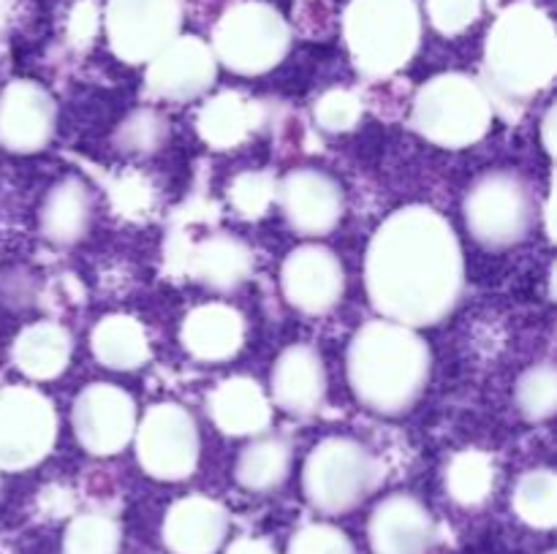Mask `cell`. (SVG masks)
Instances as JSON below:
<instances>
[{
	"label": "cell",
	"instance_id": "6da1fadb",
	"mask_svg": "<svg viewBox=\"0 0 557 554\" xmlns=\"http://www.w3.org/2000/svg\"><path fill=\"white\" fill-rule=\"evenodd\" d=\"M364 286L381 318L411 329L444 320L466 286L451 223L422 204L392 212L368 244Z\"/></svg>",
	"mask_w": 557,
	"mask_h": 554
},
{
	"label": "cell",
	"instance_id": "7a4b0ae2",
	"mask_svg": "<svg viewBox=\"0 0 557 554\" xmlns=\"http://www.w3.org/2000/svg\"><path fill=\"white\" fill-rule=\"evenodd\" d=\"M428 342L411 326L370 320L348 345V383L354 394L381 416L411 411L430 378Z\"/></svg>",
	"mask_w": 557,
	"mask_h": 554
},
{
	"label": "cell",
	"instance_id": "3957f363",
	"mask_svg": "<svg viewBox=\"0 0 557 554\" xmlns=\"http://www.w3.org/2000/svg\"><path fill=\"white\" fill-rule=\"evenodd\" d=\"M557 74L555 25L542 9L517 3L498 16L484 47V90L493 106L528 103Z\"/></svg>",
	"mask_w": 557,
	"mask_h": 554
},
{
	"label": "cell",
	"instance_id": "277c9868",
	"mask_svg": "<svg viewBox=\"0 0 557 554\" xmlns=\"http://www.w3.org/2000/svg\"><path fill=\"white\" fill-rule=\"evenodd\" d=\"M343 33L357 68L379 79L411 63L422 38V16L413 0H351Z\"/></svg>",
	"mask_w": 557,
	"mask_h": 554
},
{
	"label": "cell",
	"instance_id": "5b68a950",
	"mask_svg": "<svg viewBox=\"0 0 557 554\" xmlns=\"http://www.w3.org/2000/svg\"><path fill=\"white\" fill-rule=\"evenodd\" d=\"M411 125L419 136L446 150L484 139L493 125V101L484 85L466 74H441L413 98Z\"/></svg>",
	"mask_w": 557,
	"mask_h": 554
},
{
	"label": "cell",
	"instance_id": "8992f818",
	"mask_svg": "<svg viewBox=\"0 0 557 554\" xmlns=\"http://www.w3.org/2000/svg\"><path fill=\"white\" fill-rule=\"evenodd\" d=\"M218 63L243 76H259L281 65L292 47V30L281 11L261 0L232 5L212 33Z\"/></svg>",
	"mask_w": 557,
	"mask_h": 554
},
{
	"label": "cell",
	"instance_id": "52a82bcc",
	"mask_svg": "<svg viewBox=\"0 0 557 554\" xmlns=\"http://www.w3.org/2000/svg\"><path fill=\"white\" fill-rule=\"evenodd\" d=\"M384 478L379 456L354 438H326L305 459V492L324 511H348L362 503Z\"/></svg>",
	"mask_w": 557,
	"mask_h": 554
},
{
	"label": "cell",
	"instance_id": "ba28073f",
	"mask_svg": "<svg viewBox=\"0 0 557 554\" xmlns=\"http://www.w3.org/2000/svg\"><path fill=\"white\" fill-rule=\"evenodd\" d=\"M466 223L484 248H511L522 242L536 221V204L525 179L515 172H490L466 196Z\"/></svg>",
	"mask_w": 557,
	"mask_h": 554
},
{
	"label": "cell",
	"instance_id": "9c48e42d",
	"mask_svg": "<svg viewBox=\"0 0 557 554\" xmlns=\"http://www.w3.org/2000/svg\"><path fill=\"white\" fill-rule=\"evenodd\" d=\"M58 440L54 405L30 386L0 389V470H27Z\"/></svg>",
	"mask_w": 557,
	"mask_h": 554
},
{
	"label": "cell",
	"instance_id": "30bf717a",
	"mask_svg": "<svg viewBox=\"0 0 557 554\" xmlns=\"http://www.w3.org/2000/svg\"><path fill=\"white\" fill-rule=\"evenodd\" d=\"M136 456L145 473L161 481L188 478L199 465V427L196 418L177 402L150 407L134 432Z\"/></svg>",
	"mask_w": 557,
	"mask_h": 554
},
{
	"label": "cell",
	"instance_id": "8fae6325",
	"mask_svg": "<svg viewBox=\"0 0 557 554\" xmlns=\"http://www.w3.org/2000/svg\"><path fill=\"white\" fill-rule=\"evenodd\" d=\"M183 27L180 0H109L107 38L112 52L131 65L150 63Z\"/></svg>",
	"mask_w": 557,
	"mask_h": 554
},
{
	"label": "cell",
	"instance_id": "7c38bea8",
	"mask_svg": "<svg viewBox=\"0 0 557 554\" xmlns=\"http://www.w3.org/2000/svg\"><path fill=\"white\" fill-rule=\"evenodd\" d=\"M136 402L114 383H90L79 391L71 411L74 435L87 454L112 456L134 440Z\"/></svg>",
	"mask_w": 557,
	"mask_h": 554
},
{
	"label": "cell",
	"instance_id": "4fadbf2b",
	"mask_svg": "<svg viewBox=\"0 0 557 554\" xmlns=\"http://www.w3.org/2000/svg\"><path fill=\"white\" fill-rule=\"evenodd\" d=\"M283 297L308 315H324L346 291V269L324 244H302L286 255L281 269Z\"/></svg>",
	"mask_w": 557,
	"mask_h": 554
},
{
	"label": "cell",
	"instance_id": "5bb4252c",
	"mask_svg": "<svg viewBox=\"0 0 557 554\" xmlns=\"http://www.w3.org/2000/svg\"><path fill=\"white\" fill-rule=\"evenodd\" d=\"M218 74L215 52L196 36H177L147 63V90L166 101L205 96Z\"/></svg>",
	"mask_w": 557,
	"mask_h": 554
},
{
	"label": "cell",
	"instance_id": "9a60e30c",
	"mask_svg": "<svg viewBox=\"0 0 557 554\" xmlns=\"http://www.w3.org/2000/svg\"><path fill=\"white\" fill-rule=\"evenodd\" d=\"M288 226L305 237L330 234L343 217V188L319 168H297L277 182V199Z\"/></svg>",
	"mask_w": 557,
	"mask_h": 554
},
{
	"label": "cell",
	"instance_id": "2e32d148",
	"mask_svg": "<svg viewBox=\"0 0 557 554\" xmlns=\"http://www.w3.org/2000/svg\"><path fill=\"white\" fill-rule=\"evenodd\" d=\"M58 125L52 96L36 81H11L0 92V147L9 152H38L49 144Z\"/></svg>",
	"mask_w": 557,
	"mask_h": 554
},
{
	"label": "cell",
	"instance_id": "e0dca14e",
	"mask_svg": "<svg viewBox=\"0 0 557 554\" xmlns=\"http://www.w3.org/2000/svg\"><path fill=\"white\" fill-rule=\"evenodd\" d=\"M272 400L297 416H313L326 400V367L310 345H292L277 356L270 375Z\"/></svg>",
	"mask_w": 557,
	"mask_h": 554
},
{
	"label": "cell",
	"instance_id": "ac0fdd59",
	"mask_svg": "<svg viewBox=\"0 0 557 554\" xmlns=\"http://www.w3.org/2000/svg\"><path fill=\"white\" fill-rule=\"evenodd\" d=\"M180 340L185 351L199 362H226L243 348L245 318L232 304H201L185 315Z\"/></svg>",
	"mask_w": 557,
	"mask_h": 554
},
{
	"label": "cell",
	"instance_id": "d6986e66",
	"mask_svg": "<svg viewBox=\"0 0 557 554\" xmlns=\"http://www.w3.org/2000/svg\"><path fill=\"white\" fill-rule=\"evenodd\" d=\"M207 407L223 435L248 438L261 435L272 421V402L253 378H226L207 396Z\"/></svg>",
	"mask_w": 557,
	"mask_h": 554
},
{
	"label": "cell",
	"instance_id": "ffe728a7",
	"mask_svg": "<svg viewBox=\"0 0 557 554\" xmlns=\"http://www.w3.org/2000/svg\"><path fill=\"white\" fill-rule=\"evenodd\" d=\"M188 272L201 286L228 293L253 275V253L243 239L232 234H212L190 250Z\"/></svg>",
	"mask_w": 557,
	"mask_h": 554
},
{
	"label": "cell",
	"instance_id": "44dd1931",
	"mask_svg": "<svg viewBox=\"0 0 557 554\" xmlns=\"http://www.w3.org/2000/svg\"><path fill=\"white\" fill-rule=\"evenodd\" d=\"M92 221V199L87 185L79 177H65L44 199L38 212V228L44 239L58 248L76 244L87 234Z\"/></svg>",
	"mask_w": 557,
	"mask_h": 554
},
{
	"label": "cell",
	"instance_id": "7402d4cb",
	"mask_svg": "<svg viewBox=\"0 0 557 554\" xmlns=\"http://www.w3.org/2000/svg\"><path fill=\"white\" fill-rule=\"evenodd\" d=\"M71 335L54 320H41L20 331L11 348L16 369L30 380H52L71 362Z\"/></svg>",
	"mask_w": 557,
	"mask_h": 554
},
{
	"label": "cell",
	"instance_id": "603a6c76",
	"mask_svg": "<svg viewBox=\"0 0 557 554\" xmlns=\"http://www.w3.org/2000/svg\"><path fill=\"white\" fill-rule=\"evenodd\" d=\"M430 538V514L419 500L395 494L379 505L373 541L381 554H419Z\"/></svg>",
	"mask_w": 557,
	"mask_h": 554
},
{
	"label": "cell",
	"instance_id": "cb8c5ba5",
	"mask_svg": "<svg viewBox=\"0 0 557 554\" xmlns=\"http://www.w3.org/2000/svg\"><path fill=\"white\" fill-rule=\"evenodd\" d=\"M259 125V106L239 92H221L201 106L196 130L212 150H232L243 144Z\"/></svg>",
	"mask_w": 557,
	"mask_h": 554
},
{
	"label": "cell",
	"instance_id": "d4e9b609",
	"mask_svg": "<svg viewBox=\"0 0 557 554\" xmlns=\"http://www.w3.org/2000/svg\"><path fill=\"white\" fill-rule=\"evenodd\" d=\"M223 527H226V514L221 505L207 498H188L174 505L169 514L166 538L177 552L201 554L215 549Z\"/></svg>",
	"mask_w": 557,
	"mask_h": 554
},
{
	"label": "cell",
	"instance_id": "484cf974",
	"mask_svg": "<svg viewBox=\"0 0 557 554\" xmlns=\"http://www.w3.org/2000/svg\"><path fill=\"white\" fill-rule=\"evenodd\" d=\"M92 356L109 369H136L150 358V337L131 315H109L92 329Z\"/></svg>",
	"mask_w": 557,
	"mask_h": 554
},
{
	"label": "cell",
	"instance_id": "4316f807",
	"mask_svg": "<svg viewBox=\"0 0 557 554\" xmlns=\"http://www.w3.org/2000/svg\"><path fill=\"white\" fill-rule=\"evenodd\" d=\"M292 445L283 438L253 440L237 459V481L250 492H270L286 481L292 470Z\"/></svg>",
	"mask_w": 557,
	"mask_h": 554
},
{
	"label": "cell",
	"instance_id": "83f0119b",
	"mask_svg": "<svg viewBox=\"0 0 557 554\" xmlns=\"http://www.w3.org/2000/svg\"><path fill=\"white\" fill-rule=\"evenodd\" d=\"M495 483V467L484 451H460L446 470V489L462 505L482 503Z\"/></svg>",
	"mask_w": 557,
	"mask_h": 554
},
{
	"label": "cell",
	"instance_id": "f1b7e54d",
	"mask_svg": "<svg viewBox=\"0 0 557 554\" xmlns=\"http://www.w3.org/2000/svg\"><path fill=\"white\" fill-rule=\"evenodd\" d=\"M517 407L528 421H547L557 407V373L553 364H536L525 369L515 389Z\"/></svg>",
	"mask_w": 557,
	"mask_h": 554
},
{
	"label": "cell",
	"instance_id": "f546056e",
	"mask_svg": "<svg viewBox=\"0 0 557 554\" xmlns=\"http://www.w3.org/2000/svg\"><path fill=\"white\" fill-rule=\"evenodd\" d=\"M555 494L557 481L549 467L531 470L520 478L515 492V505L522 519L533 521L539 527H549L555 521Z\"/></svg>",
	"mask_w": 557,
	"mask_h": 554
},
{
	"label": "cell",
	"instance_id": "4dcf8cb0",
	"mask_svg": "<svg viewBox=\"0 0 557 554\" xmlns=\"http://www.w3.org/2000/svg\"><path fill=\"white\" fill-rule=\"evenodd\" d=\"M277 199V182L270 172H243L228 185V201L243 217H261Z\"/></svg>",
	"mask_w": 557,
	"mask_h": 554
},
{
	"label": "cell",
	"instance_id": "1f68e13d",
	"mask_svg": "<svg viewBox=\"0 0 557 554\" xmlns=\"http://www.w3.org/2000/svg\"><path fill=\"white\" fill-rule=\"evenodd\" d=\"M313 117L319 128L330 134H343L351 130L362 117V101L351 90H330L315 101Z\"/></svg>",
	"mask_w": 557,
	"mask_h": 554
},
{
	"label": "cell",
	"instance_id": "d6a6232c",
	"mask_svg": "<svg viewBox=\"0 0 557 554\" xmlns=\"http://www.w3.org/2000/svg\"><path fill=\"white\" fill-rule=\"evenodd\" d=\"M482 14V0H428V16L444 36H457Z\"/></svg>",
	"mask_w": 557,
	"mask_h": 554
},
{
	"label": "cell",
	"instance_id": "836d02e7",
	"mask_svg": "<svg viewBox=\"0 0 557 554\" xmlns=\"http://www.w3.org/2000/svg\"><path fill=\"white\" fill-rule=\"evenodd\" d=\"M117 530L112 521L101 516H87L79 519L69 532V546L74 554H112Z\"/></svg>",
	"mask_w": 557,
	"mask_h": 554
},
{
	"label": "cell",
	"instance_id": "e575fe53",
	"mask_svg": "<svg viewBox=\"0 0 557 554\" xmlns=\"http://www.w3.org/2000/svg\"><path fill=\"white\" fill-rule=\"evenodd\" d=\"M166 139V123L152 112H136L120 128L125 150H156Z\"/></svg>",
	"mask_w": 557,
	"mask_h": 554
},
{
	"label": "cell",
	"instance_id": "d590c367",
	"mask_svg": "<svg viewBox=\"0 0 557 554\" xmlns=\"http://www.w3.org/2000/svg\"><path fill=\"white\" fill-rule=\"evenodd\" d=\"M96 27H98V14L92 9V3H79L71 14V38L79 43L90 41L96 36Z\"/></svg>",
	"mask_w": 557,
	"mask_h": 554
},
{
	"label": "cell",
	"instance_id": "8d00e7d4",
	"mask_svg": "<svg viewBox=\"0 0 557 554\" xmlns=\"http://www.w3.org/2000/svg\"><path fill=\"white\" fill-rule=\"evenodd\" d=\"M553 128H555V106L549 109V112H547V117H544V147H547V152H555Z\"/></svg>",
	"mask_w": 557,
	"mask_h": 554
}]
</instances>
